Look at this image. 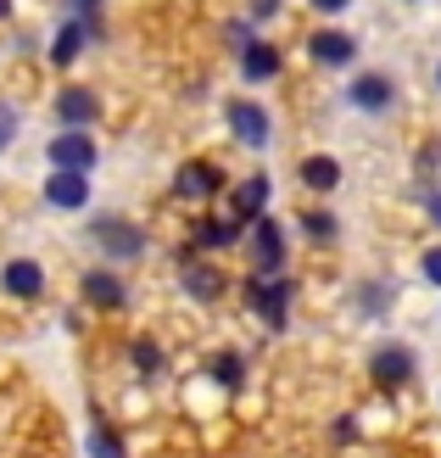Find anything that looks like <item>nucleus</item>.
I'll return each instance as SVG.
<instances>
[{"label": "nucleus", "instance_id": "1", "mask_svg": "<svg viewBox=\"0 0 441 458\" xmlns=\"http://www.w3.org/2000/svg\"><path fill=\"white\" fill-rule=\"evenodd\" d=\"M51 168L56 174H89L96 168V140H84L79 129H67L51 140Z\"/></svg>", "mask_w": 441, "mask_h": 458}, {"label": "nucleus", "instance_id": "2", "mask_svg": "<svg viewBox=\"0 0 441 458\" xmlns=\"http://www.w3.org/2000/svg\"><path fill=\"white\" fill-rule=\"evenodd\" d=\"M251 263H258V274H268V268L285 263V229L274 224V218L251 224Z\"/></svg>", "mask_w": 441, "mask_h": 458}, {"label": "nucleus", "instance_id": "3", "mask_svg": "<svg viewBox=\"0 0 441 458\" xmlns=\"http://www.w3.org/2000/svg\"><path fill=\"white\" fill-rule=\"evenodd\" d=\"M224 112H229V129H235V134H241V140H246L251 151H258V146H268V112H263L258 101H229Z\"/></svg>", "mask_w": 441, "mask_h": 458}, {"label": "nucleus", "instance_id": "4", "mask_svg": "<svg viewBox=\"0 0 441 458\" xmlns=\"http://www.w3.org/2000/svg\"><path fill=\"white\" fill-rule=\"evenodd\" d=\"M308 51H313V62H324V67H346V62L358 56V39L341 34V29H318V34L308 39Z\"/></svg>", "mask_w": 441, "mask_h": 458}, {"label": "nucleus", "instance_id": "5", "mask_svg": "<svg viewBox=\"0 0 441 458\" xmlns=\"http://www.w3.org/2000/svg\"><path fill=\"white\" fill-rule=\"evenodd\" d=\"M285 296H291V285H285V280H268V274H258V280H251V308H258L274 330L285 325Z\"/></svg>", "mask_w": 441, "mask_h": 458}, {"label": "nucleus", "instance_id": "6", "mask_svg": "<svg viewBox=\"0 0 441 458\" xmlns=\"http://www.w3.org/2000/svg\"><path fill=\"white\" fill-rule=\"evenodd\" d=\"M96 241L112 251V258H140V229H129L123 218H96Z\"/></svg>", "mask_w": 441, "mask_h": 458}, {"label": "nucleus", "instance_id": "7", "mask_svg": "<svg viewBox=\"0 0 441 458\" xmlns=\"http://www.w3.org/2000/svg\"><path fill=\"white\" fill-rule=\"evenodd\" d=\"M263 196H268V179L251 174L246 185L235 191V201H229V218H235V224H263Z\"/></svg>", "mask_w": 441, "mask_h": 458}, {"label": "nucleus", "instance_id": "8", "mask_svg": "<svg viewBox=\"0 0 441 458\" xmlns=\"http://www.w3.org/2000/svg\"><path fill=\"white\" fill-rule=\"evenodd\" d=\"M174 191L184 201H201V196H218V168L213 163H184L179 179H174Z\"/></svg>", "mask_w": 441, "mask_h": 458}, {"label": "nucleus", "instance_id": "9", "mask_svg": "<svg viewBox=\"0 0 441 458\" xmlns=\"http://www.w3.org/2000/svg\"><path fill=\"white\" fill-rule=\"evenodd\" d=\"M96 89H62L56 96V118L67 123V129H84V123H96Z\"/></svg>", "mask_w": 441, "mask_h": 458}, {"label": "nucleus", "instance_id": "10", "mask_svg": "<svg viewBox=\"0 0 441 458\" xmlns=\"http://www.w3.org/2000/svg\"><path fill=\"white\" fill-rule=\"evenodd\" d=\"M84 196H89L84 174H51V185H45V201H51V208H62V213L84 208Z\"/></svg>", "mask_w": 441, "mask_h": 458}, {"label": "nucleus", "instance_id": "11", "mask_svg": "<svg viewBox=\"0 0 441 458\" xmlns=\"http://www.w3.org/2000/svg\"><path fill=\"white\" fill-rule=\"evenodd\" d=\"M369 369H375L380 386H403V380L413 375V358H408L403 347H380L375 358H369Z\"/></svg>", "mask_w": 441, "mask_h": 458}, {"label": "nucleus", "instance_id": "12", "mask_svg": "<svg viewBox=\"0 0 441 458\" xmlns=\"http://www.w3.org/2000/svg\"><path fill=\"white\" fill-rule=\"evenodd\" d=\"M391 96H397V89H391L386 73H363V79H352V101H358L363 112H386Z\"/></svg>", "mask_w": 441, "mask_h": 458}, {"label": "nucleus", "instance_id": "13", "mask_svg": "<svg viewBox=\"0 0 441 458\" xmlns=\"http://www.w3.org/2000/svg\"><path fill=\"white\" fill-rule=\"evenodd\" d=\"M0 285H6L12 296H39V285H45V274H39V263H29V258H17V263H6V274H0Z\"/></svg>", "mask_w": 441, "mask_h": 458}, {"label": "nucleus", "instance_id": "14", "mask_svg": "<svg viewBox=\"0 0 441 458\" xmlns=\"http://www.w3.org/2000/svg\"><path fill=\"white\" fill-rule=\"evenodd\" d=\"M84 34H89V22H84V17H67V22H62V34H56V45H51V62H56V67H67V62L79 56Z\"/></svg>", "mask_w": 441, "mask_h": 458}, {"label": "nucleus", "instance_id": "15", "mask_svg": "<svg viewBox=\"0 0 441 458\" xmlns=\"http://www.w3.org/2000/svg\"><path fill=\"white\" fill-rule=\"evenodd\" d=\"M241 73H246L251 84L274 79V73H280V51H274V45H246V62H241Z\"/></svg>", "mask_w": 441, "mask_h": 458}, {"label": "nucleus", "instance_id": "16", "mask_svg": "<svg viewBox=\"0 0 441 458\" xmlns=\"http://www.w3.org/2000/svg\"><path fill=\"white\" fill-rule=\"evenodd\" d=\"M84 296L101 308H123V280L118 274H84Z\"/></svg>", "mask_w": 441, "mask_h": 458}, {"label": "nucleus", "instance_id": "17", "mask_svg": "<svg viewBox=\"0 0 441 458\" xmlns=\"http://www.w3.org/2000/svg\"><path fill=\"white\" fill-rule=\"evenodd\" d=\"M301 185H308V191H335L341 168L330 163V157H308V163H301Z\"/></svg>", "mask_w": 441, "mask_h": 458}, {"label": "nucleus", "instance_id": "18", "mask_svg": "<svg viewBox=\"0 0 441 458\" xmlns=\"http://www.w3.org/2000/svg\"><path fill=\"white\" fill-rule=\"evenodd\" d=\"M196 241L213 246V251H218V246H235V241H241V224H235V218H207V224H196Z\"/></svg>", "mask_w": 441, "mask_h": 458}, {"label": "nucleus", "instance_id": "19", "mask_svg": "<svg viewBox=\"0 0 441 458\" xmlns=\"http://www.w3.org/2000/svg\"><path fill=\"white\" fill-rule=\"evenodd\" d=\"M184 285H191L196 302H213V296L224 291V274H213V268H184Z\"/></svg>", "mask_w": 441, "mask_h": 458}, {"label": "nucleus", "instance_id": "20", "mask_svg": "<svg viewBox=\"0 0 441 458\" xmlns=\"http://www.w3.org/2000/svg\"><path fill=\"white\" fill-rule=\"evenodd\" d=\"M89 458H123V442L112 437L106 425H96V430H89Z\"/></svg>", "mask_w": 441, "mask_h": 458}, {"label": "nucleus", "instance_id": "21", "mask_svg": "<svg viewBox=\"0 0 441 458\" xmlns=\"http://www.w3.org/2000/svg\"><path fill=\"white\" fill-rule=\"evenodd\" d=\"M301 224H308V235H313V241H330V235H335V218H330V213H308Z\"/></svg>", "mask_w": 441, "mask_h": 458}, {"label": "nucleus", "instance_id": "22", "mask_svg": "<svg viewBox=\"0 0 441 458\" xmlns=\"http://www.w3.org/2000/svg\"><path fill=\"white\" fill-rule=\"evenodd\" d=\"M213 375H218V386H241V358H235V352L218 358V363H213Z\"/></svg>", "mask_w": 441, "mask_h": 458}, {"label": "nucleus", "instance_id": "23", "mask_svg": "<svg viewBox=\"0 0 441 458\" xmlns=\"http://www.w3.org/2000/svg\"><path fill=\"white\" fill-rule=\"evenodd\" d=\"M17 123H22V118H17V106H6V101H0V151L12 146V134H17Z\"/></svg>", "mask_w": 441, "mask_h": 458}, {"label": "nucleus", "instance_id": "24", "mask_svg": "<svg viewBox=\"0 0 441 458\" xmlns=\"http://www.w3.org/2000/svg\"><path fill=\"white\" fill-rule=\"evenodd\" d=\"M425 280H430V285H441V246H430V251H425Z\"/></svg>", "mask_w": 441, "mask_h": 458}, {"label": "nucleus", "instance_id": "25", "mask_svg": "<svg viewBox=\"0 0 441 458\" xmlns=\"http://www.w3.org/2000/svg\"><path fill=\"white\" fill-rule=\"evenodd\" d=\"M134 363H146V369H157L162 358H157V347H151V341H140V347H134Z\"/></svg>", "mask_w": 441, "mask_h": 458}, {"label": "nucleus", "instance_id": "26", "mask_svg": "<svg viewBox=\"0 0 441 458\" xmlns=\"http://www.w3.org/2000/svg\"><path fill=\"white\" fill-rule=\"evenodd\" d=\"M268 12H280V0H251V22H263Z\"/></svg>", "mask_w": 441, "mask_h": 458}, {"label": "nucleus", "instance_id": "27", "mask_svg": "<svg viewBox=\"0 0 441 458\" xmlns=\"http://www.w3.org/2000/svg\"><path fill=\"white\" fill-rule=\"evenodd\" d=\"M67 6H73V17H89V12L101 6V0H67Z\"/></svg>", "mask_w": 441, "mask_h": 458}, {"label": "nucleus", "instance_id": "28", "mask_svg": "<svg viewBox=\"0 0 441 458\" xmlns=\"http://www.w3.org/2000/svg\"><path fill=\"white\" fill-rule=\"evenodd\" d=\"M313 6H318V12H346L352 0H313Z\"/></svg>", "mask_w": 441, "mask_h": 458}, {"label": "nucleus", "instance_id": "29", "mask_svg": "<svg viewBox=\"0 0 441 458\" xmlns=\"http://www.w3.org/2000/svg\"><path fill=\"white\" fill-rule=\"evenodd\" d=\"M425 208H430V218L441 224V191H430V196H425Z\"/></svg>", "mask_w": 441, "mask_h": 458}, {"label": "nucleus", "instance_id": "30", "mask_svg": "<svg viewBox=\"0 0 441 458\" xmlns=\"http://www.w3.org/2000/svg\"><path fill=\"white\" fill-rule=\"evenodd\" d=\"M6 12H12V0H0V17H6Z\"/></svg>", "mask_w": 441, "mask_h": 458}, {"label": "nucleus", "instance_id": "31", "mask_svg": "<svg viewBox=\"0 0 441 458\" xmlns=\"http://www.w3.org/2000/svg\"><path fill=\"white\" fill-rule=\"evenodd\" d=\"M436 79H441V67H436Z\"/></svg>", "mask_w": 441, "mask_h": 458}]
</instances>
